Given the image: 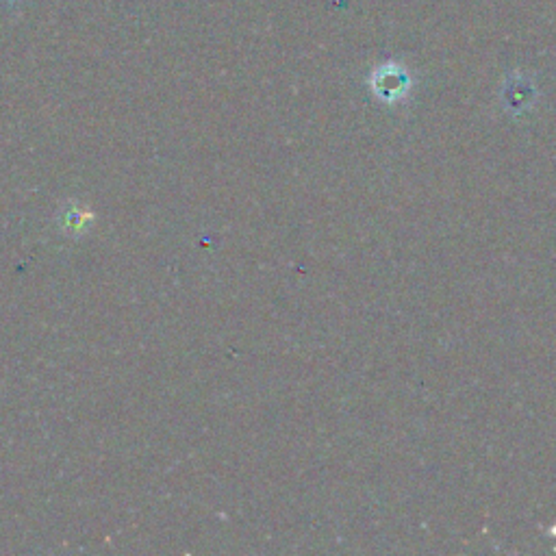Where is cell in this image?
Masks as SVG:
<instances>
[{"mask_svg":"<svg viewBox=\"0 0 556 556\" xmlns=\"http://www.w3.org/2000/svg\"><path fill=\"white\" fill-rule=\"evenodd\" d=\"M5 3H14V0H5Z\"/></svg>","mask_w":556,"mask_h":556,"instance_id":"1","label":"cell"}]
</instances>
